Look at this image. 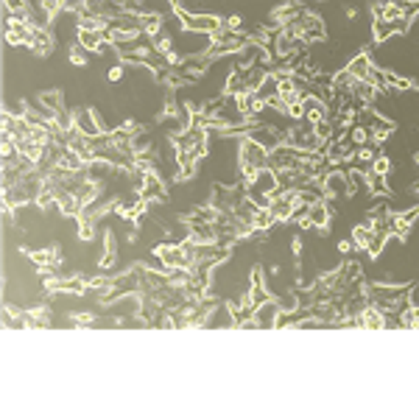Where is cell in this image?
<instances>
[{"label":"cell","instance_id":"1","mask_svg":"<svg viewBox=\"0 0 419 419\" xmlns=\"http://www.w3.org/2000/svg\"><path fill=\"white\" fill-rule=\"evenodd\" d=\"M238 168H241L243 182L249 185L258 176V171L268 168V148L263 143H258L255 137L243 134L241 143H238Z\"/></svg>","mask_w":419,"mask_h":419},{"label":"cell","instance_id":"2","mask_svg":"<svg viewBox=\"0 0 419 419\" xmlns=\"http://www.w3.org/2000/svg\"><path fill=\"white\" fill-rule=\"evenodd\" d=\"M283 29H288L291 34H296V36H299L305 45H311V42H322V39H324L322 17H316V14H313V11H308V9L296 11V14L291 17Z\"/></svg>","mask_w":419,"mask_h":419},{"label":"cell","instance_id":"3","mask_svg":"<svg viewBox=\"0 0 419 419\" xmlns=\"http://www.w3.org/2000/svg\"><path fill=\"white\" fill-rule=\"evenodd\" d=\"M171 9H173V14L179 17V26L191 34L213 36V34L221 31V26H224V23H221L218 17H213V14H191V11H185V9L179 6V0H171Z\"/></svg>","mask_w":419,"mask_h":419},{"label":"cell","instance_id":"4","mask_svg":"<svg viewBox=\"0 0 419 419\" xmlns=\"http://www.w3.org/2000/svg\"><path fill=\"white\" fill-rule=\"evenodd\" d=\"M353 123H358V126L366 131L369 137H375V140H380V143H383L388 134L394 131V123H391V121H386L380 112H375L372 106L360 109V112H358V115L353 118Z\"/></svg>","mask_w":419,"mask_h":419},{"label":"cell","instance_id":"5","mask_svg":"<svg viewBox=\"0 0 419 419\" xmlns=\"http://www.w3.org/2000/svg\"><path fill=\"white\" fill-rule=\"evenodd\" d=\"M308 154L311 151H302V148H296L291 143H280L277 148L268 151V168H274L277 173L280 171H293V168H299L302 162L308 160Z\"/></svg>","mask_w":419,"mask_h":419},{"label":"cell","instance_id":"6","mask_svg":"<svg viewBox=\"0 0 419 419\" xmlns=\"http://www.w3.org/2000/svg\"><path fill=\"white\" fill-rule=\"evenodd\" d=\"M268 210H271V216L277 218V224H283V221H291L293 216H296V191H291V188H280L277 193L271 196V201H268Z\"/></svg>","mask_w":419,"mask_h":419},{"label":"cell","instance_id":"7","mask_svg":"<svg viewBox=\"0 0 419 419\" xmlns=\"http://www.w3.org/2000/svg\"><path fill=\"white\" fill-rule=\"evenodd\" d=\"M34 29H36V26H34L31 20H20V17H9V14H6L3 34H6V42H9V45H31Z\"/></svg>","mask_w":419,"mask_h":419},{"label":"cell","instance_id":"8","mask_svg":"<svg viewBox=\"0 0 419 419\" xmlns=\"http://www.w3.org/2000/svg\"><path fill=\"white\" fill-rule=\"evenodd\" d=\"M280 313H283V305H280V299H268V302H263L258 311H255V322L258 327L263 330H271V327H277V319H280Z\"/></svg>","mask_w":419,"mask_h":419},{"label":"cell","instance_id":"9","mask_svg":"<svg viewBox=\"0 0 419 419\" xmlns=\"http://www.w3.org/2000/svg\"><path fill=\"white\" fill-rule=\"evenodd\" d=\"M73 126L81 131V134H87V137L104 134V129H101V123H98L96 118V109H76L73 112Z\"/></svg>","mask_w":419,"mask_h":419},{"label":"cell","instance_id":"10","mask_svg":"<svg viewBox=\"0 0 419 419\" xmlns=\"http://www.w3.org/2000/svg\"><path fill=\"white\" fill-rule=\"evenodd\" d=\"M350 76H353L355 81H372V73H375V62H372V56L363 51V54H358L350 59V65L344 67Z\"/></svg>","mask_w":419,"mask_h":419},{"label":"cell","instance_id":"11","mask_svg":"<svg viewBox=\"0 0 419 419\" xmlns=\"http://www.w3.org/2000/svg\"><path fill=\"white\" fill-rule=\"evenodd\" d=\"M258 96H260V101H263L266 106H268V101H274V98L280 96V76H277L274 70H268V73H266V79L260 81Z\"/></svg>","mask_w":419,"mask_h":419},{"label":"cell","instance_id":"12","mask_svg":"<svg viewBox=\"0 0 419 419\" xmlns=\"http://www.w3.org/2000/svg\"><path fill=\"white\" fill-rule=\"evenodd\" d=\"M29 48H31L36 56H48V54L54 51V36L48 34V29H39V26H36V29H34L31 45H29Z\"/></svg>","mask_w":419,"mask_h":419},{"label":"cell","instance_id":"13","mask_svg":"<svg viewBox=\"0 0 419 419\" xmlns=\"http://www.w3.org/2000/svg\"><path fill=\"white\" fill-rule=\"evenodd\" d=\"M29 258L42 268V271H54L56 263H59V252L54 246H45V249H36V252H29Z\"/></svg>","mask_w":419,"mask_h":419},{"label":"cell","instance_id":"14","mask_svg":"<svg viewBox=\"0 0 419 419\" xmlns=\"http://www.w3.org/2000/svg\"><path fill=\"white\" fill-rule=\"evenodd\" d=\"M363 176H366V188H369L375 196H388L391 193V188L386 185V176H383V173H375V171L369 168Z\"/></svg>","mask_w":419,"mask_h":419},{"label":"cell","instance_id":"15","mask_svg":"<svg viewBox=\"0 0 419 419\" xmlns=\"http://www.w3.org/2000/svg\"><path fill=\"white\" fill-rule=\"evenodd\" d=\"M36 104H42V106H45L51 115H54V112H59V109L65 106V104H62V93H59V90H48V93H42Z\"/></svg>","mask_w":419,"mask_h":419},{"label":"cell","instance_id":"16","mask_svg":"<svg viewBox=\"0 0 419 419\" xmlns=\"http://www.w3.org/2000/svg\"><path fill=\"white\" fill-rule=\"evenodd\" d=\"M369 241H372V224H369V221H366V224L353 226V243L358 246V249H366Z\"/></svg>","mask_w":419,"mask_h":419},{"label":"cell","instance_id":"17","mask_svg":"<svg viewBox=\"0 0 419 419\" xmlns=\"http://www.w3.org/2000/svg\"><path fill=\"white\" fill-rule=\"evenodd\" d=\"M70 62H73L76 67H87V48L76 45V48L70 51Z\"/></svg>","mask_w":419,"mask_h":419},{"label":"cell","instance_id":"18","mask_svg":"<svg viewBox=\"0 0 419 419\" xmlns=\"http://www.w3.org/2000/svg\"><path fill=\"white\" fill-rule=\"evenodd\" d=\"M388 168H391V160H388V157H383V154L372 162V171H375V173H383V176H386Z\"/></svg>","mask_w":419,"mask_h":419},{"label":"cell","instance_id":"19","mask_svg":"<svg viewBox=\"0 0 419 419\" xmlns=\"http://www.w3.org/2000/svg\"><path fill=\"white\" fill-rule=\"evenodd\" d=\"M106 79L115 84V81H121L123 79V65H115V67H109V73H106Z\"/></svg>","mask_w":419,"mask_h":419},{"label":"cell","instance_id":"20","mask_svg":"<svg viewBox=\"0 0 419 419\" xmlns=\"http://www.w3.org/2000/svg\"><path fill=\"white\" fill-rule=\"evenodd\" d=\"M417 162H419V154H417Z\"/></svg>","mask_w":419,"mask_h":419}]
</instances>
